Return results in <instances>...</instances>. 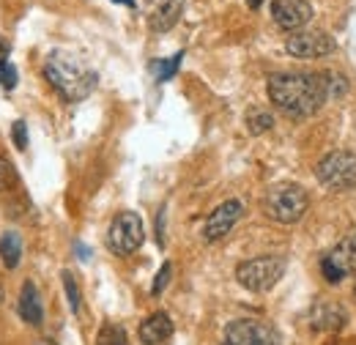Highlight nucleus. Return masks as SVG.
<instances>
[{
	"instance_id": "obj_6",
	"label": "nucleus",
	"mask_w": 356,
	"mask_h": 345,
	"mask_svg": "<svg viewBox=\"0 0 356 345\" xmlns=\"http://www.w3.org/2000/svg\"><path fill=\"white\" fill-rule=\"evenodd\" d=\"M145 241V227H143V219L134 211H121L110 222V230H107V247L115 252V255H132L143 247Z\"/></svg>"
},
{
	"instance_id": "obj_10",
	"label": "nucleus",
	"mask_w": 356,
	"mask_h": 345,
	"mask_svg": "<svg viewBox=\"0 0 356 345\" xmlns=\"http://www.w3.org/2000/svg\"><path fill=\"white\" fill-rule=\"evenodd\" d=\"M241 214H244V206L238 200H225V203H220L209 214L206 225H203V239L206 241H220V239H225L236 227V222L241 219Z\"/></svg>"
},
{
	"instance_id": "obj_21",
	"label": "nucleus",
	"mask_w": 356,
	"mask_h": 345,
	"mask_svg": "<svg viewBox=\"0 0 356 345\" xmlns=\"http://www.w3.org/2000/svg\"><path fill=\"white\" fill-rule=\"evenodd\" d=\"M170 277H173V266H170V263H162V268L156 271V280H154V285H151V294H154V296H162V291L170 285Z\"/></svg>"
},
{
	"instance_id": "obj_14",
	"label": "nucleus",
	"mask_w": 356,
	"mask_h": 345,
	"mask_svg": "<svg viewBox=\"0 0 356 345\" xmlns=\"http://www.w3.org/2000/svg\"><path fill=\"white\" fill-rule=\"evenodd\" d=\"M173 321L168 312H154L140 323V340L145 345H162L173 337Z\"/></svg>"
},
{
	"instance_id": "obj_23",
	"label": "nucleus",
	"mask_w": 356,
	"mask_h": 345,
	"mask_svg": "<svg viewBox=\"0 0 356 345\" xmlns=\"http://www.w3.org/2000/svg\"><path fill=\"white\" fill-rule=\"evenodd\" d=\"M17 80H19L17 69H14L11 63H3V66H0V88H6V90H14V88H17Z\"/></svg>"
},
{
	"instance_id": "obj_13",
	"label": "nucleus",
	"mask_w": 356,
	"mask_h": 345,
	"mask_svg": "<svg viewBox=\"0 0 356 345\" xmlns=\"http://www.w3.org/2000/svg\"><path fill=\"white\" fill-rule=\"evenodd\" d=\"M310 323L318 332H340L348 323V312L337 302H315L310 310Z\"/></svg>"
},
{
	"instance_id": "obj_16",
	"label": "nucleus",
	"mask_w": 356,
	"mask_h": 345,
	"mask_svg": "<svg viewBox=\"0 0 356 345\" xmlns=\"http://www.w3.org/2000/svg\"><path fill=\"white\" fill-rule=\"evenodd\" d=\"M0 260L6 268H17L22 260V239L14 230H6L0 236Z\"/></svg>"
},
{
	"instance_id": "obj_1",
	"label": "nucleus",
	"mask_w": 356,
	"mask_h": 345,
	"mask_svg": "<svg viewBox=\"0 0 356 345\" xmlns=\"http://www.w3.org/2000/svg\"><path fill=\"white\" fill-rule=\"evenodd\" d=\"M268 99L291 118H310L329 99V74L280 72L268 77Z\"/></svg>"
},
{
	"instance_id": "obj_25",
	"label": "nucleus",
	"mask_w": 356,
	"mask_h": 345,
	"mask_svg": "<svg viewBox=\"0 0 356 345\" xmlns=\"http://www.w3.org/2000/svg\"><path fill=\"white\" fill-rule=\"evenodd\" d=\"M156 233H159V244H165V209H159L156 216Z\"/></svg>"
},
{
	"instance_id": "obj_22",
	"label": "nucleus",
	"mask_w": 356,
	"mask_h": 345,
	"mask_svg": "<svg viewBox=\"0 0 356 345\" xmlns=\"http://www.w3.org/2000/svg\"><path fill=\"white\" fill-rule=\"evenodd\" d=\"M14 184H17V170H14V165L0 157V192L11 189Z\"/></svg>"
},
{
	"instance_id": "obj_20",
	"label": "nucleus",
	"mask_w": 356,
	"mask_h": 345,
	"mask_svg": "<svg viewBox=\"0 0 356 345\" xmlns=\"http://www.w3.org/2000/svg\"><path fill=\"white\" fill-rule=\"evenodd\" d=\"M60 277H63V288H66V299H69V310H72V312L77 315V312H80V307H83V296H80V288H77V282H74L72 271H63Z\"/></svg>"
},
{
	"instance_id": "obj_8",
	"label": "nucleus",
	"mask_w": 356,
	"mask_h": 345,
	"mask_svg": "<svg viewBox=\"0 0 356 345\" xmlns=\"http://www.w3.org/2000/svg\"><path fill=\"white\" fill-rule=\"evenodd\" d=\"M321 271L332 285H337L340 280L356 274V233L346 236L326 258L321 260Z\"/></svg>"
},
{
	"instance_id": "obj_17",
	"label": "nucleus",
	"mask_w": 356,
	"mask_h": 345,
	"mask_svg": "<svg viewBox=\"0 0 356 345\" xmlns=\"http://www.w3.org/2000/svg\"><path fill=\"white\" fill-rule=\"evenodd\" d=\"M96 345H129L127 329L118 323H104L96 335Z\"/></svg>"
},
{
	"instance_id": "obj_5",
	"label": "nucleus",
	"mask_w": 356,
	"mask_h": 345,
	"mask_svg": "<svg viewBox=\"0 0 356 345\" xmlns=\"http://www.w3.org/2000/svg\"><path fill=\"white\" fill-rule=\"evenodd\" d=\"M318 181L332 192H346L356 186V154L351 151H332L315 165Z\"/></svg>"
},
{
	"instance_id": "obj_26",
	"label": "nucleus",
	"mask_w": 356,
	"mask_h": 345,
	"mask_svg": "<svg viewBox=\"0 0 356 345\" xmlns=\"http://www.w3.org/2000/svg\"><path fill=\"white\" fill-rule=\"evenodd\" d=\"M8 55H11V44L0 36V66H3V63H8Z\"/></svg>"
},
{
	"instance_id": "obj_29",
	"label": "nucleus",
	"mask_w": 356,
	"mask_h": 345,
	"mask_svg": "<svg viewBox=\"0 0 356 345\" xmlns=\"http://www.w3.org/2000/svg\"><path fill=\"white\" fill-rule=\"evenodd\" d=\"M36 345H58V343H52V340H39Z\"/></svg>"
},
{
	"instance_id": "obj_28",
	"label": "nucleus",
	"mask_w": 356,
	"mask_h": 345,
	"mask_svg": "<svg viewBox=\"0 0 356 345\" xmlns=\"http://www.w3.org/2000/svg\"><path fill=\"white\" fill-rule=\"evenodd\" d=\"M113 3H124V6H129V8H134V0H113Z\"/></svg>"
},
{
	"instance_id": "obj_15",
	"label": "nucleus",
	"mask_w": 356,
	"mask_h": 345,
	"mask_svg": "<svg viewBox=\"0 0 356 345\" xmlns=\"http://www.w3.org/2000/svg\"><path fill=\"white\" fill-rule=\"evenodd\" d=\"M19 318L31 326H42V321H44V307H42L39 288L31 280H25L22 291H19Z\"/></svg>"
},
{
	"instance_id": "obj_18",
	"label": "nucleus",
	"mask_w": 356,
	"mask_h": 345,
	"mask_svg": "<svg viewBox=\"0 0 356 345\" xmlns=\"http://www.w3.org/2000/svg\"><path fill=\"white\" fill-rule=\"evenodd\" d=\"M274 127V118H271V113L264 110V107H252L250 113H247V129L252 131V134H264Z\"/></svg>"
},
{
	"instance_id": "obj_12",
	"label": "nucleus",
	"mask_w": 356,
	"mask_h": 345,
	"mask_svg": "<svg viewBox=\"0 0 356 345\" xmlns=\"http://www.w3.org/2000/svg\"><path fill=\"white\" fill-rule=\"evenodd\" d=\"M186 0H148V28L154 33H165L178 22Z\"/></svg>"
},
{
	"instance_id": "obj_11",
	"label": "nucleus",
	"mask_w": 356,
	"mask_h": 345,
	"mask_svg": "<svg viewBox=\"0 0 356 345\" xmlns=\"http://www.w3.org/2000/svg\"><path fill=\"white\" fill-rule=\"evenodd\" d=\"M271 17L282 31H302L312 19L310 0H271Z\"/></svg>"
},
{
	"instance_id": "obj_31",
	"label": "nucleus",
	"mask_w": 356,
	"mask_h": 345,
	"mask_svg": "<svg viewBox=\"0 0 356 345\" xmlns=\"http://www.w3.org/2000/svg\"><path fill=\"white\" fill-rule=\"evenodd\" d=\"M354 296H356V288H354Z\"/></svg>"
},
{
	"instance_id": "obj_4",
	"label": "nucleus",
	"mask_w": 356,
	"mask_h": 345,
	"mask_svg": "<svg viewBox=\"0 0 356 345\" xmlns=\"http://www.w3.org/2000/svg\"><path fill=\"white\" fill-rule=\"evenodd\" d=\"M285 266H288L285 258H277V255H264V258L244 260V263H238V268H236V280H238L247 291H252V294H266V291H271V288L282 280Z\"/></svg>"
},
{
	"instance_id": "obj_7",
	"label": "nucleus",
	"mask_w": 356,
	"mask_h": 345,
	"mask_svg": "<svg viewBox=\"0 0 356 345\" xmlns=\"http://www.w3.org/2000/svg\"><path fill=\"white\" fill-rule=\"evenodd\" d=\"M225 345H282L280 332L266 321H233L225 329Z\"/></svg>"
},
{
	"instance_id": "obj_24",
	"label": "nucleus",
	"mask_w": 356,
	"mask_h": 345,
	"mask_svg": "<svg viewBox=\"0 0 356 345\" xmlns=\"http://www.w3.org/2000/svg\"><path fill=\"white\" fill-rule=\"evenodd\" d=\"M11 137H14V145H17L19 151H25V148H28V127H25V121H14V127H11Z\"/></svg>"
},
{
	"instance_id": "obj_3",
	"label": "nucleus",
	"mask_w": 356,
	"mask_h": 345,
	"mask_svg": "<svg viewBox=\"0 0 356 345\" xmlns=\"http://www.w3.org/2000/svg\"><path fill=\"white\" fill-rule=\"evenodd\" d=\"M310 209V195L305 186L299 184H274L264 198V211L268 219L282 222V225H293Z\"/></svg>"
},
{
	"instance_id": "obj_30",
	"label": "nucleus",
	"mask_w": 356,
	"mask_h": 345,
	"mask_svg": "<svg viewBox=\"0 0 356 345\" xmlns=\"http://www.w3.org/2000/svg\"><path fill=\"white\" fill-rule=\"evenodd\" d=\"M0 302H3V291H0Z\"/></svg>"
},
{
	"instance_id": "obj_2",
	"label": "nucleus",
	"mask_w": 356,
	"mask_h": 345,
	"mask_svg": "<svg viewBox=\"0 0 356 345\" xmlns=\"http://www.w3.org/2000/svg\"><path fill=\"white\" fill-rule=\"evenodd\" d=\"M44 80L60 93L66 102H83L93 93L99 83V74L90 69L86 61H80L72 52H49L44 61Z\"/></svg>"
},
{
	"instance_id": "obj_27",
	"label": "nucleus",
	"mask_w": 356,
	"mask_h": 345,
	"mask_svg": "<svg viewBox=\"0 0 356 345\" xmlns=\"http://www.w3.org/2000/svg\"><path fill=\"white\" fill-rule=\"evenodd\" d=\"M261 3H264V0H247V6H250V8H258Z\"/></svg>"
},
{
	"instance_id": "obj_9",
	"label": "nucleus",
	"mask_w": 356,
	"mask_h": 345,
	"mask_svg": "<svg viewBox=\"0 0 356 345\" xmlns=\"http://www.w3.org/2000/svg\"><path fill=\"white\" fill-rule=\"evenodd\" d=\"M285 49L293 58H323V55H332L337 49V44L323 31H296L285 42Z\"/></svg>"
},
{
	"instance_id": "obj_19",
	"label": "nucleus",
	"mask_w": 356,
	"mask_h": 345,
	"mask_svg": "<svg viewBox=\"0 0 356 345\" xmlns=\"http://www.w3.org/2000/svg\"><path fill=\"white\" fill-rule=\"evenodd\" d=\"M181 61H184V52H176L173 58H165V61H154V66H151V69H154L156 80H159V83H168V80L178 72Z\"/></svg>"
}]
</instances>
